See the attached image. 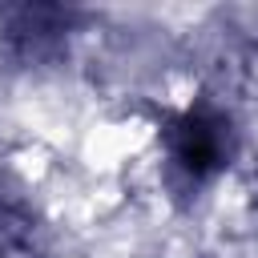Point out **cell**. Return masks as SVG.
I'll return each instance as SVG.
<instances>
[{
    "label": "cell",
    "instance_id": "2",
    "mask_svg": "<svg viewBox=\"0 0 258 258\" xmlns=\"http://www.w3.org/2000/svg\"><path fill=\"white\" fill-rule=\"evenodd\" d=\"M81 12L64 4L24 0L0 4V69L28 73L48 69L69 52V36L77 32Z\"/></svg>",
    "mask_w": 258,
    "mask_h": 258
},
{
    "label": "cell",
    "instance_id": "1",
    "mask_svg": "<svg viewBox=\"0 0 258 258\" xmlns=\"http://www.w3.org/2000/svg\"><path fill=\"white\" fill-rule=\"evenodd\" d=\"M161 153H165V165H169V177L177 189L194 194V189H206L210 181H218L234 153H238V129H234V117L198 97L194 105L169 113L161 121Z\"/></svg>",
    "mask_w": 258,
    "mask_h": 258
},
{
    "label": "cell",
    "instance_id": "3",
    "mask_svg": "<svg viewBox=\"0 0 258 258\" xmlns=\"http://www.w3.org/2000/svg\"><path fill=\"white\" fill-rule=\"evenodd\" d=\"M0 258H52L48 226L12 202H0Z\"/></svg>",
    "mask_w": 258,
    "mask_h": 258
}]
</instances>
